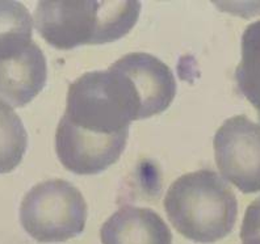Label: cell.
Returning a JSON list of instances; mask_svg holds the SVG:
<instances>
[{
  "label": "cell",
  "mask_w": 260,
  "mask_h": 244,
  "mask_svg": "<svg viewBox=\"0 0 260 244\" xmlns=\"http://www.w3.org/2000/svg\"><path fill=\"white\" fill-rule=\"evenodd\" d=\"M137 120L140 102L124 74L113 66L83 74L69 87L55 131L59 162L78 175L105 171L122 155L130 122Z\"/></svg>",
  "instance_id": "obj_1"
},
{
  "label": "cell",
  "mask_w": 260,
  "mask_h": 244,
  "mask_svg": "<svg viewBox=\"0 0 260 244\" xmlns=\"http://www.w3.org/2000/svg\"><path fill=\"white\" fill-rule=\"evenodd\" d=\"M140 2L44 0L35 11V24L45 41L60 50L113 42L136 25Z\"/></svg>",
  "instance_id": "obj_2"
},
{
  "label": "cell",
  "mask_w": 260,
  "mask_h": 244,
  "mask_svg": "<svg viewBox=\"0 0 260 244\" xmlns=\"http://www.w3.org/2000/svg\"><path fill=\"white\" fill-rule=\"evenodd\" d=\"M165 209L178 232L197 243H214L228 236L238 216V201L230 185L210 169L189 172L174 181Z\"/></svg>",
  "instance_id": "obj_3"
},
{
  "label": "cell",
  "mask_w": 260,
  "mask_h": 244,
  "mask_svg": "<svg viewBox=\"0 0 260 244\" xmlns=\"http://www.w3.org/2000/svg\"><path fill=\"white\" fill-rule=\"evenodd\" d=\"M87 212V202L78 188L62 179H53L35 185L24 196L20 222L35 240L57 243L82 234Z\"/></svg>",
  "instance_id": "obj_4"
},
{
  "label": "cell",
  "mask_w": 260,
  "mask_h": 244,
  "mask_svg": "<svg viewBox=\"0 0 260 244\" xmlns=\"http://www.w3.org/2000/svg\"><path fill=\"white\" fill-rule=\"evenodd\" d=\"M217 167L243 193L260 192V125L239 114L223 122L213 141Z\"/></svg>",
  "instance_id": "obj_5"
},
{
  "label": "cell",
  "mask_w": 260,
  "mask_h": 244,
  "mask_svg": "<svg viewBox=\"0 0 260 244\" xmlns=\"http://www.w3.org/2000/svg\"><path fill=\"white\" fill-rule=\"evenodd\" d=\"M112 66L129 79L141 109V120L162 113L176 95V80L171 68L149 53H130Z\"/></svg>",
  "instance_id": "obj_6"
},
{
  "label": "cell",
  "mask_w": 260,
  "mask_h": 244,
  "mask_svg": "<svg viewBox=\"0 0 260 244\" xmlns=\"http://www.w3.org/2000/svg\"><path fill=\"white\" fill-rule=\"evenodd\" d=\"M46 78V58L33 41L19 54L0 59V101L24 107L41 92Z\"/></svg>",
  "instance_id": "obj_7"
},
{
  "label": "cell",
  "mask_w": 260,
  "mask_h": 244,
  "mask_svg": "<svg viewBox=\"0 0 260 244\" xmlns=\"http://www.w3.org/2000/svg\"><path fill=\"white\" fill-rule=\"evenodd\" d=\"M103 244H172L171 230L154 210L124 206L100 228Z\"/></svg>",
  "instance_id": "obj_8"
},
{
  "label": "cell",
  "mask_w": 260,
  "mask_h": 244,
  "mask_svg": "<svg viewBox=\"0 0 260 244\" xmlns=\"http://www.w3.org/2000/svg\"><path fill=\"white\" fill-rule=\"evenodd\" d=\"M33 20L20 2L0 0V59L19 54L32 44Z\"/></svg>",
  "instance_id": "obj_9"
},
{
  "label": "cell",
  "mask_w": 260,
  "mask_h": 244,
  "mask_svg": "<svg viewBox=\"0 0 260 244\" xmlns=\"http://www.w3.org/2000/svg\"><path fill=\"white\" fill-rule=\"evenodd\" d=\"M242 95L254 105L260 121V20L246 28L242 36V59L235 70Z\"/></svg>",
  "instance_id": "obj_10"
},
{
  "label": "cell",
  "mask_w": 260,
  "mask_h": 244,
  "mask_svg": "<svg viewBox=\"0 0 260 244\" xmlns=\"http://www.w3.org/2000/svg\"><path fill=\"white\" fill-rule=\"evenodd\" d=\"M28 147V134L21 118L6 102L0 101V173L16 168Z\"/></svg>",
  "instance_id": "obj_11"
},
{
  "label": "cell",
  "mask_w": 260,
  "mask_h": 244,
  "mask_svg": "<svg viewBox=\"0 0 260 244\" xmlns=\"http://www.w3.org/2000/svg\"><path fill=\"white\" fill-rule=\"evenodd\" d=\"M242 244H260V196L248 205L241 227Z\"/></svg>",
  "instance_id": "obj_12"
}]
</instances>
